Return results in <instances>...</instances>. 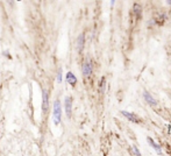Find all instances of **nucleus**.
Returning <instances> with one entry per match:
<instances>
[{"mask_svg": "<svg viewBox=\"0 0 171 156\" xmlns=\"http://www.w3.org/2000/svg\"><path fill=\"white\" fill-rule=\"evenodd\" d=\"M61 115H62V108L59 100H55L54 103V122L58 125L61 122Z\"/></svg>", "mask_w": 171, "mask_h": 156, "instance_id": "f257e3e1", "label": "nucleus"}, {"mask_svg": "<svg viewBox=\"0 0 171 156\" xmlns=\"http://www.w3.org/2000/svg\"><path fill=\"white\" fill-rule=\"evenodd\" d=\"M42 97H43V103H42V108H43V112L46 113L49 108V96H48V91L44 89L43 92H42Z\"/></svg>", "mask_w": 171, "mask_h": 156, "instance_id": "f03ea898", "label": "nucleus"}, {"mask_svg": "<svg viewBox=\"0 0 171 156\" xmlns=\"http://www.w3.org/2000/svg\"><path fill=\"white\" fill-rule=\"evenodd\" d=\"M92 73V64L90 61H85L83 64V75L85 77H89Z\"/></svg>", "mask_w": 171, "mask_h": 156, "instance_id": "7ed1b4c3", "label": "nucleus"}, {"mask_svg": "<svg viewBox=\"0 0 171 156\" xmlns=\"http://www.w3.org/2000/svg\"><path fill=\"white\" fill-rule=\"evenodd\" d=\"M64 105H65L66 115L70 118V116H71V110H72V100H71V98H70V97H66V98H65Z\"/></svg>", "mask_w": 171, "mask_h": 156, "instance_id": "20e7f679", "label": "nucleus"}, {"mask_svg": "<svg viewBox=\"0 0 171 156\" xmlns=\"http://www.w3.org/2000/svg\"><path fill=\"white\" fill-rule=\"evenodd\" d=\"M143 97H145V101L149 104V105H153V106H155L157 103H156V100L153 98V96L149 93V92H147V91H145L143 92Z\"/></svg>", "mask_w": 171, "mask_h": 156, "instance_id": "39448f33", "label": "nucleus"}, {"mask_svg": "<svg viewBox=\"0 0 171 156\" xmlns=\"http://www.w3.org/2000/svg\"><path fill=\"white\" fill-rule=\"evenodd\" d=\"M66 82L73 86V85H76V83H77V78H76V76H75L72 72H68V73H66Z\"/></svg>", "mask_w": 171, "mask_h": 156, "instance_id": "423d86ee", "label": "nucleus"}, {"mask_svg": "<svg viewBox=\"0 0 171 156\" xmlns=\"http://www.w3.org/2000/svg\"><path fill=\"white\" fill-rule=\"evenodd\" d=\"M147 141H148V143H149V144H150V146H151V147H153L155 150H156V152H157L158 154H161V152H162V149H161V146H158L157 143L154 141L151 138H148V139H147Z\"/></svg>", "mask_w": 171, "mask_h": 156, "instance_id": "0eeeda50", "label": "nucleus"}, {"mask_svg": "<svg viewBox=\"0 0 171 156\" xmlns=\"http://www.w3.org/2000/svg\"><path fill=\"white\" fill-rule=\"evenodd\" d=\"M121 113L123 114L128 120H131V121H133V122H139V119L134 115V114L129 113V112H126V111H121Z\"/></svg>", "mask_w": 171, "mask_h": 156, "instance_id": "6e6552de", "label": "nucleus"}, {"mask_svg": "<svg viewBox=\"0 0 171 156\" xmlns=\"http://www.w3.org/2000/svg\"><path fill=\"white\" fill-rule=\"evenodd\" d=\"M83 47H84V34H80L77 39V50L81 51Z\"/></svg>", "mask_w": 171, "mask_h": 156, "instance_id": "1a4fd4ad", "label": "nucleus"}, {"mask_svg": "<svg viewBox=\"0 0 171 156\" xmlns=\"http://www.w3.org/2000/svg\"><path fill=\"white\" fill-rule=\"evenodd\" d=\"M133 11H134V14L136 16H140L142 13V6H140L139 4H135L134 7H133Z\"/></svg>", "mask_w": 171, "mask_h": 156, "instance_id": "9d476101", "label": "nucleus"}, {"mask_svg": "<svg viewBox=\"0 0 171 156\" xmlns=\"http://www.w3.org/2000/svg\"><path fill=\"white\" fill-rule=\"evenodd\" d=\"M132 152L136 156H141V153L139 152V149H137V147H136V146H132Z\"/></svg>", "mask_w": 171, "mask_h": 156, "instance_id": "9b49d317", "label": "nucleus"}, {"mask_svg": "<svg viewBox=\"0 0 171 156\" xmlns=\"http://www.w3.org/2000/svg\"><path fill=\"white\" fill-rule=\"evenodd\" d=\"M105 84H106L105 78H103V79H101V84H100V91H101V92H104V90H105Z\"/></svg>", "mask_w": 171, "mask_h": 156, "instance_id": "f8f14e48", "label": "nucleus"}, {"mask_svg": "<svg viewBox=\"0 0 171 156\" xmlns=\"http://www.w3.org/2000/svg\"><path fill=\"white\" fill-rule=\"evenodd\" d=\"M58 82H59V83L62 82V71L61 70L58 71Z\"/></svg>", "mask_w": 171, "mask_h": 156, "instance_id": "ddd939ff", "label": "nucleus"}, {"mask_svg": "<svg viewBox=\"0 0 171 156\" xmlns=\"http://www.w3.org/2000/svg\"><path fill=\"white\" fill-rule=\"evenodd\" d=\"M169 133H170V134H171V126H170V127H169Z\"/></svg>", "mask_w": 171, "mask_h": 156, "instance_id": "4468645a", "label": "nucleus"}]
</instances>
